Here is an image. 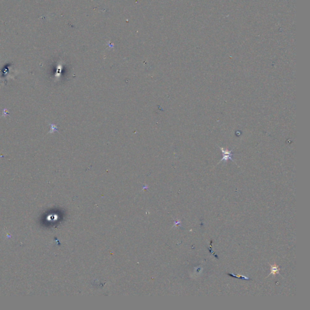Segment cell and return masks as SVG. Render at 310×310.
<instances>
[{
    "label": "cell",
    "mask_w": 310,
    "mask_h": 310,
    "mask_svg": "<svg viewBox=\"0 0 310 310\" xmlns=\"http://www.w3.org/2000/svg\"><path fill=\"white\" fill-rule=\"evenodd\" d=\"M229 276H231L232 277H235V278H240V279H246V280H249L250 279V278L248 277H247V276H242V275H236L235 274H231V273H228L227 274Z\"/></svg>",
    "instance_id": "3"
},
{
    "label": "cell",
    "mask_w": 310,
    "mask_h": 310,
    "mask_svg": "<svg viewBox=\"0 0 310 310\" xmlns=\"http://www.w3.org/2000/svg\"><path fill=\"white\" fill-rule=\"evenodd\" d=\"M270 266H271V273L268 275V276H270L271 274L274 276L277 274H279L280 268H279V267L276 264H275L274 265H270Z\"/></svg>",
    "instance_id": "1"
},
{
    "label": "cell",
    "mask_w": 310,
    "mask_h": 310,
    "mask_svg": "<svg viewBox=\"0 0 310 310\" xmlns=\"http://www.w3.org/2000/svg\"><path fill=\"white\" fill-rule=\"evenodd\" d=\"M221 148L222 150V153L223 154V158L222 159L221 161H223V160H225V159H230L233 161V159L231 158V151H229L228 150H223L222 148Z\"/></svg>",
    "instance_id": "2"
}]
</instances>
